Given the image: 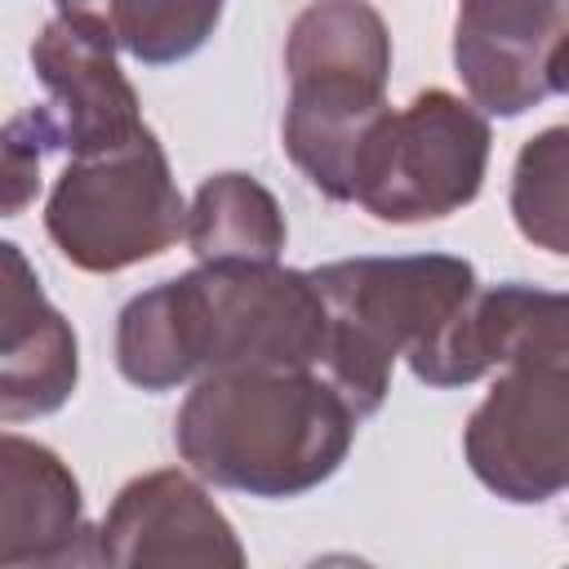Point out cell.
<instances>
[{
	"label": "cell",
	"instance_id": "8fae6325",
	"mask_svg": "<svg viewBox=\"0 0 569 569\" xmlns=\"http://www.w3.org/2000/svg\"><path fill=\"white\" fill-rule=\"evenodd\" d=\"M569 27V0H458L453 71L467 98L498 120L538 107L547 89V53Z\"/></svg>",
	"mask_w": 569,
	"mask_h": 569
},
{
	"label": "cell",
	"instance_id": "7a4b0ae2",
	"mask_svg": "<svg viewBox=\"0 0 569 569\" xmlns=\"http://www.w3.org/2000/svg\"><path fill=\"white\" fill-rule=\"evenodd\" d=\"M356 427V409L320 369H218L178 405L173 445L213 489L302 498L338 476Z\"/></svg>",
	"mask_w": 569,
	"mask_h": 569
},
{
	"label": "cell",
	"instance_id": "9a60e30c",
	"mask_svg": "<svg viewBox=\"0 0 569 569\" xmlns=\"http://www.w3.org/2000/svg\"><path fill=\"white\" fill-rule=\"evenodd\" d=\"M222 9L227 0H89L67 18L111 36L142 67H173L209 44Z\"/></svg>",
	"mask_w": 569,
	"mask_h": 569
},
{
	"label": "cell",
	"instance_id": "2e32d148",
	"mask_svg": "<svg viewBox=\"0 0 569 569\" xmlns=\"http://www.w3.org/2000/svg\"><path fill=\"white\" fill-rule=\"evenodd\" d=\"M507 209L533 249L569 258V124H551L516 151Z\"/></svg>",
	"mask_w": 569,
	"mask_h": 569
},
{
	"label": "cell",
	"instance_id": "5b68a950",
	"mask_svg": "<svg viewBox=\"0 0 569 569\" xmlns=\"http://www.w3.org/2000/svg\"><path fill=\"white\" fill-rule=\"evenodd\" d=\"M44 231L89 276H116L173 249L187 236V200L160 138L142 129L120 147L71 156L44 200Z\"/></svg>",
	"mask_w": 569,
	"mask_h": 569
},
{
	"label": "cell",
	"instance_id": "277c9868",
	"mask_svg": "<svg viewBox=\"0 0 569 569\" xmlns=\"http://www.w3.org/2000/svg\"><path fill=\"white\" fill-rule=\"evenodd\" d=\"M329 307L320 373L356 418H373L391 391V365L427 351L480 289L476 267L453 253L338 258L311 271Z\"/></svg>",
	"mask_w": 569,
	"mask_h": 569
},
{
	"label": "cell",
	"instance_id": "ac0fdd59",
	"mask_svg": "<svg viewBox=\"0 0 569 569\" xmlns=\"http://www.w3.org/2000/svg\"><path fill=\"white\" fill-rule=\"evenodd\" d=\"M547 89L569 98V27H565V36L551 44V53H547Z\"/></svg>",
	"mask_w": 569,
	"mask_h": 569
},
{
	"label": "cell",
	"instance_id": "9c48e42d",
	"mask_svg": "<svg viewBox=\"0 0 569 569\" xmlns=\"http://www.w3.org/2000/svg\"><path fill=\"white\" fill-rule=\"evenodd\" d=\"M93 565H244L236 525L209 498L200 476L160 467L133 476L93 525Z\"/></svg>",
	"mask_w": 569,
	"mask_h": 569
},
{
	"label": "cell",
	"instance_id": "6da1fadb",
	"mask_svg": "<svg viewBox=\"0 0 569 569\" xmlns=\"http://www.w3.org/2000/svg\"><path fill=\"white\" fill-rule=\"evenodd\" d=\"M329 307L311 271L200 262L133 293L116 316V369L138 391H173L218 369H320Z\"/></svg>",
	"mask_w": 569,
	"mask_h": 569
},
{
	"label": "cell",
	"instance_id": "30bf717a",
	"mask_svg": "<svg viewBox=\"0 0 569 569\" xmlns=\"http://www.w3.org/2000/svg\"><path fill=\"white\" fill-rule=\"evenodd\" d=\"M516 360H569V293L502 280L476 289L445 333L409 360V373L436 391L471 387Z\"/></svg>",
	"mask_w": 569,
	"mask_h": 569
},
{
	"label": "cell",
	"instance_id": "4fadbf2b",
	"mask_svg": "<svg viewBox=\"0 0 569 569\" xmlns=\"http://www.w3.org/2000/svg\"><path fill=\"white\" fill-rule=\"evenodd\" d=\"M93 565V525L80 480L40 440L4 431L0 440V569Z\"/></svg>",
	"mask_w": 569,
	"mask_h": 569
},
{
	"label": "cell",
	"instance_id": "7c38bea8",
	"mask_svg": "<svg viewBox=\"0 0 569 569\" xmlns=\"http://www.w3.org/2000/svg\"><path fill=\"white\" fill-rule=\"evenodd\" d=\"M0 289V418L18 427L27 418L58 413L80 382V342L71 320L44 298L27 253L4 240Z\"/></svg>",
	"mask_w": 569,
	"mask_h": 569
},
{
	"label": "cell",
	"instance_id": "52a82bcc",
	"mask_svg": "<svg viewBox=\"0 0 569 569\" xmlns=\"http://www.w3.org/2000/svg\"><path fill=\"white\" fill-rule=\"evenodd\" d=\"M471 476L502 502L538 507L569 489V360L502 365L462 427Z\"/></svg>",
	"mask_w": 569,
	"mask_h": 569
},
{
	"label": "cell",
	"instance_id": "3957f363",
	"mask_svg": "<svg viewBox=\"0 0 569 569\" xmlns=\"http://www.w3.org/2000/svg\"><path fill=\"white\" fill-rule=\"evenodd\" d=\"M289 102L280 147L329 200H356L360 156L382 124L391 31L369 0H311L284 36Z\"/></svg>",
	"mask_w": 569,
	"mask_h": 569
},
{
	"label": "cell",
	"instance_id": "ba28073f",
	"mask_svg": "<svg viewBox=\"0 0 569 569\" xmlns=\"http://www.w3.org/2000/svg\"><path fill=\"white\" fill-rule=\"evenodd\" d=\"M31 71L44 102L31 107L49 147L67 156H93L151 129L138 93L116 62V40L80 18H49L31 40Z\"/></svg>",
	"mask_w": 569,
	"mask_h": 569
},
{
	"label": "cell",
	"instance_id": "e0dca14e",
	"mask_svg": "<svg viewBox=\"0 0 569 569\" xmlns=\"http://www.w3.org/2000/svg\"><path fill=\"white\" fill-rule=\"evenodd\" d=\"M49 156L44 133L22 111L4 124V213H22L27 200L40 191V160Z\"/></svg>",
	"mask_w": 569,
	"mask_h": 569
},
{
	"label": "cell",
	"instance_id": "8992f818",
	"mask_svg": "<svg viewBox=\"0 0 569 569\" xmlns=\"http://www.w3.org/2000/svg\"><path fill=\"white\" fill-rule=\"evenodd\" d=\"M489 147V116L471 98L422 89L373 129L360 156L356 204L391 227L440 222L480 196Z\"/></svg>",
	"mask_w": 569,
	"mask_h": 569
},
{
	"label": "cell",
	"instance_id": "5bb4252c",
	"mask_svg": "<svg viewBox=\"0 0 569 569\" xmlns=\"http://www.w3.org/2000/svg\"><path fill=\"white\" fill-rule=\"evenodd\" d=\"M284 240L280 200L253 173H213L187 204V244L200 262H280Z\"/></svg>",
	"mask_w": 569,
	"mask_h": 569
}]
</instances>
